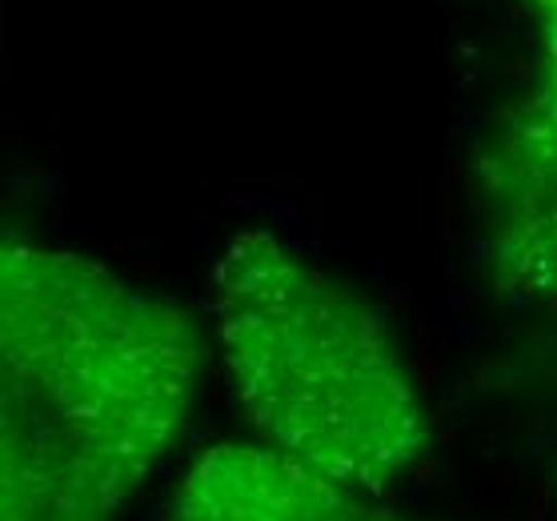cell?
Wrapping results in <instances>:
<instances>
[{"label":"cell","mask_w":557,"mask_h":521,"mask_svg":"<svg viewBox=\"0 0 557 521\" xmlns=\"http://www.w3.org/2000/svg\"><path fill=\"white\" fill-rule=\"evenodd\" d=\"M205 333L177 297L49 245L0 249V521H116L189 421Z\"/></svg>","instance_id":"obj_1"},{"label":"cell","mask_w":557,"mask_h":521,"mask_svg":"<svg viewBox=\"0 0 557 521\" xmlns=\"http://www.w3.org/2000/svg\"><path fill=\"white\" fill-rule=\"evenodd\" d=\"M213 330L269 449L361 494H385L425 454L430 421L389 321L281 237L225 245Z\"/></svg>","instance_id":"obj_2"},{"label":"cell","mask_w":557,"mask_h":521,"mask_svg":"<svg viewBox=\"0 0 557 521\" xmlns=\"http://www.w3.org/2000/svg\"><path fill=\"white\" fill-rule=\"evenodd\" d=\"M269 445H216L181 482L173 521H418Z\"/></svg>","instance_id":"obj_3"},{"label":"cell","mask_w":557,"mask_h":521,"mask_svg":"<svg viewBox=\"0 0 557 521\" xmlns=\"http://www.w3.org/2000/svg\"><path fill=\"white\" fill-rule=\"evenodd\" d=\"M497 173L506 177L509 189H518L530 201L557 197V21L545 25L542 85L521 121L509 128Z\"/></svg>","instance_id":"obj_4"},{"label":"cell","mask_w":557,"mask_h":521,"mask_svg":"<svg viewBox=\"0 0 557 521\" xmlns=\"http://www.w3.org/2000/svg\"><path fill=\"white\" fill-rule=\"evenodd\" d=\"M537 9H542V16H549V13H557V0H533Z\"/></svg>","instance_id":"obj_5"}]
</instances>
